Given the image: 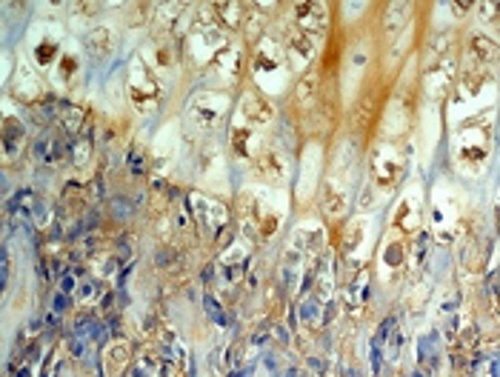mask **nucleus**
<instances>
[{
  "label": "nucleus",
  "instance_id": "f257e3e1",
  "mask_svg": "<svg viewBox=\"0 0 500 377\" xmlns=\"http://www.w3.org/2000/svg\"><path fill=\"white\" fill-rule=\"evenodd\" d=\"M226 112H229V94L218 89H206L198 97H192L189 103V114L198 129H215Z\"/></svg>",
  "mask_w": 500,
  "mask_h": 377
},
{
  "label": "nucleus",
  "instance_id": "f03ea898",
  "mask_svg": "<svg viewBox=\"0 0 500 377\" xmlns=\"http://www.w3.org/2000/svg\"><path fill=\"white\" fill-rule=\"evenodd\" d=\"M244 69H246V49L240 43H229L212 60V66H209V72H212L223 86H235L237 80L244 77Z\"/></svg>",
  "mask_w": 500,
  "mask_h": 377
},
{
  "label": "nucleus",
  "instance_id": "7ed1b4c3",
  "mask_svg": "<svg viewBox=\"0 0 500 377\" xmlns=\"http://www.w3.org/2000/svg\"><path fill=\"white\" fill-rule=\"evenodd\" d=\"M292 21H295V29L317 38V31H326V26H329L326 3H295L292 6Z\"/></svg>",
  "mask_w": 500,
  "mask_h": 377
},
{
  "label": "nucleus",
  "instance_id": "20e7f679",
  "mask_svg": "<svg viewBox=\"0 0 500 377\" xmlns=\"http://www.w3.org/2000/svg\"><path fill=\"white\" fill-rule=\"evenodd\" d=\"M320 92H324V77H320L317 66H309L295 83V103L303 112H312L320 106Z\"/></svg>",
  "mask_w": 500,
  "mask_h": 377
},
{
  "label": "nucleus",
  "instance_id": "39448f33",
  "mask_svg": "<svg viewBox=\"0 0 500 377\" xmlns=\"http://www.w3.org/2000/svg\"><path fill=\"white\" fill-rule=\"evenodd\" d=\"M183 14H186V3H160L152 12V35H155V40L177 35Z\"/></svg>",
  "mask_w": 500,
  "mask_h": 377
},
{
  "label": "nucleus",
  "instance_id": "423d86ee",
  "mask_svg": "<svg viewBox=\"0 0 500 377\" xmlns=\"http://www.w3.org/2000/svg\"><path fill=\"white\" fill-rule=\"evenodd\" d=\"M240 112H244V118L249 120V126H269L272 118H275V106H272V101L263 94V92H246L244 101H240Z\"/></svg>",
  "mask_w": 500,
  "mask_h": 377
},
{
  "label": "nucleus",
  "instance_id": "0eeeda50",
  "mask_svg": "<svg viewBox=\"0 0 500 377\" xmlns=\"http://www.w3.org/2000/svg\"><path fill=\"white\" fill-rule=\"evenodd\" d=\"M254 169H257V174H261L263 180H269V183H275V186L286 183V177H289L286 157H283L278 149H272V146H266V149L257 155Z\"/></svg>",
  "mask_w": 500,
  "mask_h": 377
},
{
  "label": "nucleus",
  "instance_id": "6e6552de",
  "mask_svg": "<svg viewBox=\"0 0 500 377\" xmlns=\"http://www.w3.org/2000/svg\"><path fill=\"white\" fill-rule=\"evenodd\" d=\"M283 52H286V57L292 63H295V57L303 60V63H309L315 57V38L306 35V31H300V29H289L286 40H283Z\"/></svg>",
  "mask_w": 500,
  "mask_h": 377
},
{
  "label": "nucleus",
  "instance_id": "1a4fd4ad",
  "mask_svg": "<svg viewBox=\"0 0 500 377\" xmlns=\"http://www.w3.org/2000/svg\"><path fill=\"white\" fill-rule=\"evenodd\" d=\"M215 18H218V26L223 31H240L244 29V21H246V6L244 3H215Z\"/></svg>",
  "mask_w": 500,
  "mask_h": 377
},
{
  "label": "nucleus",
  "instance_id": "9d476101",
  "mask_svg": "<svg viewBox=\"0 0 500 377\" xmlns=\"http://www.w3.org/2000/svg\"><path fill=\"white\" fill-rule=\"evenodd\" d=\"M40 92H43V86H40L38 75L31 72L29 66H18V83H14V97H18V101H23V103H35L38 97H40Z\"/></svg>",
  "mask_w": 500,
  "mask_h": 377
},
{
  "label": "nucleus",
  "instance_id": "9b49d317",
  "mask_svg": "<svg viewBox=\"0 0 500 377\" xmlns=\"http://www.w3.org/2000/svg\"><path fill=\"white\" fill-rule=\"evenodd\" d=\"M86 46L94 57H106V55L115 52V35H111L109 26H94L86 35Z\"/></svg>",
  "mask_w": 500,
  "mask_h": 377
},
{
  "label": "nucleus",
  "instance_id": "f8f14e48",
  "mask_svg": "<svg viewBox=\"0 0 500 377\" xmlns=\"http://www.w3.org/2000/svg\"><path fill=\"white\" fill-rule=\"evenodd\" d=\"M406 23H409V6L406 3L386 6V14H383V31H386V38H395Z\"/></svg>",
  "mask_w": 500,
  "mask_h": 377
},
{
  "label": "nucleus",
  "instance_id": "ddd939ff",
  "mask_svg": "<svg viewBox=\"0 0 500 377\" xmlns=\"http://www.w3.org/2000/svg\"><path fill=\"white\" fill-rule=\"evenodd\" d=\"M469 52H472V57H477L483 63H492V60L500 57V46L486 35H472L469 38Z\"/></svg>",
  "mask_w": 500,
  "mask_h": 377
},
{
  "label": "nucleus",
  "instance_id": "4468645a",
  "mask_svg": "<svg viewBox=\"0 0 500 377\" xmlns=\"http://www.w3.org/2000/svg\"><path fill=\"white\" fill-rule=\"evenodd\" d=\"M346 211V198H343V192H337L334 186H326L324 189V215L329 218V220H337Z\"/></svg>",
  "mask_w": 500,
  "mask_h": 377
},
{
  "label": "nucleus",
  "instance_id": "2eb2a0df",
  "mask_svg": "<svg viewBox=\"0 0 500 377\" xmlns=\"http://www.w3.org/2000/svg\"><path fill=\"white\" fill-rule=\"evenodd\" d=\"M129 363V346L126 343H111L109 352H106V369H109V377H118L123 372V366Z\"/></svg>",
  "mask_w": 500,
  "mask_h": 377
},
{
  "label": "nucleus",
  "instance_id": "dca6fc26",
  "mask_svg": "<svg viewBox=\"0 0 500 377\" xmlns=\"http://www.w3.org/2000/svg\"><path fill=\"white\" fill-rule=\"evenodd\" d=\"M263 12H257V6H246V21H244V31H246V40H263Z\"/></svg>",
  "mask_w": 500,
  "mask_h": 377
},
{
  "label": "nucleus",
  "instance_id": "f3484780",
  "mask_svg": "<svg viewBox=\"0 0 500 377\" xmlns=\"http://www.w3.org/2000/svg\"><path fill=\"white\" fill-rule=\"evenodd\" d=\"M83 120H86V109L83 106H72V103H66L60 109V123H63V129L66 132H77L80 126H83Z\"/></svg>",
  "mask_w": 500,
  "mask_h": 377
},
{
  "label": "nucleus",
  "instance_id": "a211bd4d",
  "mask_svg": "<svg viewBox=\"0 0 500 377\" xmlns=\"http://www.w3.org/2000/svg\"><path fill=\"white\" fill-rule=\"evenodd\" d=\"M55 55H57V43H55V40H43V43L35 46V60H38V66H49V63L55 60Z\"/></svg>",
  "mask_w": 500,
  "mask_h": 377
},
{
  "label": "nucleus",
  "instance_id": "6ab92c4d",
  "mask_svg": "<svg viewBox=\"0 0 500 377\" xmlns=\"http://www.w3.org/2000/svg\"><path fill=\"white\" fill-rule=\"evenodd\" d=\"M155 63H157V69L174 66V46L172 43H157V49H155Z\"/></svg>",
  "mask_w": 500,
  "mask_h": 377
},
{
  "label": "nucleus",
  "instance_id": "aec40b11",
  "mask_svg": "<svg viewBox=\"0 0 500 377\" xmlns=\"http://www.w3.org/2000/svg\"><path fill=\"white\" fill-rule=\"evenodd\" d=\"M232 146H235V152L237 155H249V129H235L232 132Z\"/></svg>",
  "mask_w": 500,
  "mask_h": 377
},
{
  "label": "nucleus",
  "instance_id": "412c9836",
  "mask_svg": "<svg viewBox=\"0 0 500 377\" xmlns=\"http://www.w3.org/2000/svg\"><path fill=\"white\" fill-rule=\"evenodd\" d=\"M146 9H149L146 3H137V6L129 9V14H126L129 23H143V21H146V18H149V12H146Z\"/></svg>",
  "mask_w": 500,
  "mask_h": 377
},
{
  "label": "nucleus",
  "instance_id": "4be33fe9",
  "mask_svg": "<svg viewBox=\"0 0 500 377\" xmlns=\"http://www.w3.org/2000/svg\"><path fill=\"white\" fill-rule=\"evenodd\" d=\"M75 72H77V60L72 55H66V57H63V63H60V75L63 77H72Z\"/></svg>",
  "mask_w": 500,
  "mask_h": 377
},
{
  "label": "nucleus",
  "instance_id": "5701e85b",
  "mask_svg": "<svg viewBox=\"0 0 500 377\" xmlns=\"http://www.w3.org/2000/svg\"><path fill=\"white\" fill-rule=\"evenodd\" d=\"M77 14L80 18H94V14H98V3H77Z\"/></svg>",
  "mask_w": 500,
  "mask_h": 377
},
{
  "label": "nucleus",
  "instance_id": "b1692460",
  "mask_svg": "<svg viewBox=\"0 0 500 377\" xmlns=\"http://www.w3.org/2000/svg\"><path fill=\"white\" fill-rule=\"evenodd\" d=\"M466 9H472V3H451V12L455 14H466Z\"/></svg>",
  "mask_w": 500,
  "mask_h": 377
},
{
  "label": "nucleus",
  "instance_id": "393cba45",
  "mask_svg": "<svg viewBox=\"0 0 500 377\" xmlns=\"http://www.w3.org/2000/svg\"><path fill=\"white\" fill-rule=\"evenodd\" d=\"M492 23H495V31H497V35H500V9H497V14H495V18H492Z\"/></svg>",
  "mask_w": 500,
  "mask_h": 377
}]
</instances>
